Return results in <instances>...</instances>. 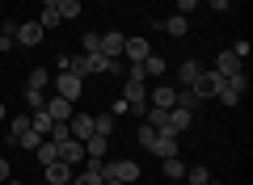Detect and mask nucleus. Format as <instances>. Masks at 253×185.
Returning a JSON list of instances; mask_svg holds the SVG:
<instances>
[{
	"instance_id": "obj_1",
	"label": "nucleus",
	"mask_w": 253,
	"mask_h": 185,
	"mask_svg": "<svg viewBox=\"0 0 253 185\" xmlns=\"http://www.w3.org/2000/svg\"><path fill=\"white\" fill-rule=\"evenodd\" d=\"M101 181L131 185V181H139V164H135V160H106V164H101Z\"/></svg>"
},
{
	"instance_id": "obj_2",
	"label": "nucleus",
	"mask_w": 253,
	"mask_h": 185,
	"mask_svg": "<svg viewBox=\"0 0 253 185\" xmlns=\"http://www.w3.org/2000/svg\"><path fill=\"white\" fill-rule=\"evenodd\" d=\"M123 101L131 106V114L144 118V110H148V88H144V80H126V84H123Z\"/></svg>"
},
{
	"instance_id": "obj_3",
	"label": "nucleus",
	"mask_w": 253,
	"mask_h": 185,
	"mask_svg": "<svg viewBox=\"0 0 253 185\" xmlns=\"http://www.w3.org/2000/svg\"><path fill=\"white\" fill-rule=\"evenodd\" d=\"M219 84H224V76H219V72H207V68H203V76L194 80V84H190V93H194L199 101H211Z\"/></svg>"
},
{
	"instance_id": "obj_4",
	"label": "nucleus",
	"mask_w": 253,
	"mask_h": 185,
	"mask_svg": "<svg viewBox=\"0 0 253 185\" xmlns=\"http://www.w3.org/2000/svg\"><path fill=\"white\" fill-rule=\"evenodd\" d=\"M55 93L68 97V101H76V97L84 93V80L76 76V72H59V76H55Z\"/></svg>"
},
{
	"instance_id": "obj_5",
	"label": "nucleus",
	"mask_w": 253,
	"mask_h": 185,
	"mask_svg": "<svg viewBox=\"0 0 253 185\" xmlns=\"http://www.w3.org/2000/svg\"><path fill=\"white\" fill-rule=\"evenodd\" d=\"M42 34H46V30L38 26V21H17L13 42H17V46H38V42H42Z\"/></svg>"
},
{
	"instance_id": "obj_6",
	"label": "nucleus",
	"mask_w": 253,
	"mask_h": 185,
	"mask_svg": "<svg viewBox=\"0 0 253 185\" xmlns=\"http://www.w3.org/2000/svg\"><path fill=\"white\" fill-rule=\"evenodd\" d=\"M42 110L51 114V122H68V118H72V101L59 97V93H51V97L42 101Z\"/></svg>"
},
{
	"instance_id": "obj_7",
	"label": "nucleus",
	"mask_w": 253,
	"mask_h": 185,
	"mask_svg": "<svg viewBox=\"0 0 253 185\" xmlns=\"http://www.w3.org/2000/svg\"><path fill=\"white\" fill-rule=\"evenodd\" d=\"M173 101H177V88L173 84H156L148 93V106H156V110H173Z\"/></svg>"
},
{
	"instance_id": "obj_8",
	"label": "nucleus",
	"mask_w": 253,
	"mask_h": 185,
	"mask_svg": "<svg viewBox=\"0 0 253 185\" xmlns=\"http://www.w3.org/2000/svg\"><path fill=\"white\" fill-rule=\"evenodd\" d=\"M152 26H161L169 38H186L190 34V17H181V13H173V17H165V21H152Z\"/></svg>"
},
{
	"instance_id": "obj_9",
	"label": "nucleus",
	"mask_w": 253,
	"mask_h": 185,
	"mask_svg": "<svg viewBox=\"0 0 253 185\" xmlns=\"http://www.w3.org/2000/svg\"><path fill=\"white\" fill-rule=\"evenodd\" d=\"M211 72H219V76H236V72H245V59H236L232 51H219L215 55V68Z\"/></svg>"
},
{
	"instance_id": "obj_10",
	"label": "nucleus",
	"mask_w": 253,
	"mask_h": 185,
	"mask_svg": "<svg viewBox=\"0 0 253 185\" xmlns=\"http://www.w3.org/2000/svg\"><path fill=\"white\" fill-rule=\"evenodd\" d=\"M123 55H126L131 63H144L148 55H152V46H148V38H126V42H123Z\"/></svg>"
},
{
	"instance_id": "obj_11",
	"label": "nucleus",
	"mask_w": 253,
	"mask_h": 185,
	"mask_svg": "<svg viewBox=\"0 0 253 185\" xmlns=\"http://www.w3.org/2000/svg\"><path fill=\"white\" fill-rule=\"evenodd\" d=\"M123 42H126V34L106 30V34H101V55H110V59H123Z\"/></svg>"
},
{
	"instance_id": "obj_12",
	"label": "nucleus",
	"mask_w": 253,
	"mask_h": 185,
	"mask_svg": "<svg viewBox=\"0 0 253 185\" xmlns=\"http://www.w3.org/2000/svg\"><path fill=\"white\" fill-rule=\"evenodd\" d=\"M42 168H46V185H72V164L55 160V164H42Z\"/></svg>"
},
{
	"instance_id": "obj_13",
	"label": "nucleus",
	"mask_w": 253,
	"mask_h": 185,
	"mask_svg": "<svg viewBox=\"0 0 253 185\" xmlns=\"http://www.w3.org/2000/svg\"><path fill=\"white\" fill-rule=\"evenodd\" d=\"M68 131H72V139H89V135H93V114H72V118H68Z\"/></svg>"
},
{
	"instance_id": "obj_14",
	"label": "nucleus",
	"mask_w": 253,
	"mask_h": 185,
	"mask_svg": "<svg viewBox=\"0 0 253 185\" xmlns=\"http://www.w3.org/2000/svg\"><path fill=\"white\" fill-rule=\"evenodd\" d=\"M199 76H203V63H199V59H186V63L177 68V88H190Z\"/></svg>"
},
{
	"instance_id": "obj_15",
	"label": "nucleus",
	"mask_w": 253,
	"mask_h": 185,
	"mask_svg": "<svg viewBox=\"0 0 253 185\" xmlns=\"http://www.w3.org/2000/svg\"><path fill=\"white\" fill-rule=\"evenodd\" d=\"M9 139L17 143V148H26V151H34L38 143H42V135H38L34 126H21V131H9Z\"/></svg>"
},
{
	"instance_id": "obj_16",
	"label": "nucleus",
	"mask_w": 253,
	"mask_h": 185,
	"mask_svg": "<svg viewBox=\"0 0 253 185\" xmlns=\"http://www.w3.org/2000/svg\"><path fill=\"white\" fill-rule=\"evenodd\" d=\"M59 160L76 168V160H84V143H81V139H63V143H59Z\"/></svg>"
},
{
	"instance_id": "obj_17",
	"label": "nucleus",
	"mask_w": 253,
	"mask_h": 185,
	"mask_svg": "<svg viewBox=\"0 0 253 185\" xmlns=\"http://www.w3.org/2000/svg\"><path fill=\"white\" fill-rule=\"evenodd\" d=\"M106 151H110L106 135H89V139H84V156H89V160H106Z\"/></svg>"
},
{
	"instance_id": "obj_18",
	"label": "nucleus",
	"mask_w": 253,
	"mask_h": 185,
	"mask_svg": "<svg viewBox=\"0 0 253 185\" xmlns=\"http://www.w3.org/2000/svg\"><path fill=\"white\" fill-rule=\"evenodd\" d=\"M148 151H156L161 160H169V156H177V135H156V143Z\"/></svg>"
},
{
	"instance_id": "obj_19",
	"label": "nucleus",
	"mask_w": 253,
	"mask_h": 185,
	"mask_svg": "<svg viewBox=\"0 0 253 185\" xmlns=\"http://www.w3.org/2000/svg\"><path fill=\"white\" fill-rule=\"evenodd\" d=\"M34 156H38V164H55V160H59V143L42 139V143L34 148Z\"/></svg>"
},
{
	"instance_id": "obj_20",
	"label": "nucleus",
	"mask_w": 253,
	"mask_h": 185,
	"mask_svg": "<svg viewBox=\"0 0 253 185\" xmlns=\"http://www.w3.org/2000/svg\"><path fill=\"white\" fill-rule=\"evenodd\" d=\"M46 84H51V72H46V68H34V72H30V80H26L30 93H46Z\"/></svg>"
},
{
	"instance_id": "obj_21",
	"label": "nucleus",
	"mask_w": 253,
	"mask_h": 185,
	"mask_svg": "<svg viewBox=\"0 0 253 185\" xmlns=\"http://www.w3.org/2000/svg\"><path fill=\"white\" fill-rule=\"evenodd\" d=\"M30 126H34V131L38 135H42V139H46V135H51V114H46V110H30Z\"/></svg>"
},
{
	"instance_id": "obj_22",
	"label": "nucleus",
	"mask_w": 253,
	"mask_h": 185,
	"mask_svg": "<svg viewBox=\"0 0 253 185\" xmlns=\"http://www.w3.org/2000/svg\"><path fill=\"white\" fill-rule=\"evenodd\" d=\"M165 72H169V63H165L161 55H148V59H144V76L156 80V76H165Z\"/></svg>"
},
{
	"instance_id": "obj_23",
	"label": "nucleus",
	"mask_w": 253,
	"mask_h": 185,
	"mask_svg": "<svg viewBox=\"0 0 253 185\" xmlns=\"http://www.w3.org/2000/svg\"><path fill=\"white\" fill-rule=\"evenodd\" d=\"M93 135H106L110 139V135H114V114H97L93 118Z\"/></svg>"
},
{
	"instance_id": "obj_24",
	"label": "nucleus",
	"mask_w": 253,
	"mask_h": 185,
	"mask_svg": "<svg viewBox=\"0 0 253 185\" xmlns=\"http://www.w3.org/2000/svg\"><path fill=\"white\" fill-rule=\"evenodd\" d=\"M55 9H59V17H63V21H76V17H81V0H59Z\"/></svg>"
},
{
	"instance_id": "obj_25",
	"label": "nucleus",
	"mask_w": 253,
	"mask_h": 185,
	"mask_svg": "<svg viewBox=\"0 0 253 185\" xmlns=\"http://www.w3.org/2000/svg\"><path fill=\"white\" fill-rule=\"evenodd\" d=\"M228 80V88H232L236 97H245V93H249V76H245V72H236V76H224Z\"/></svg>"
},
{
	"instance_id": "obj_26",
	"label": "nucleus",
	"mask_w": 253,
	"mask_h": 185,
	"mask_svg": "<svg viewBox=\"0 0 253 185\" xmlns=\"http://www.w3.org/2000/svg\"><path fill=\"white\" fill-rule=\"evenodd\" d=\"M165 177H169V181H181V177H186V164H181L177 156H169L165 160Z\"/></svg>"
},
{
	"instance_id": "obj_27",
	"label": "nucleus",
	"mask_w": 253,
	"mask_h": 185,
	"mask_svg": "<svg viewBox=\"0 0 253 185\" xmlns=\"http://www.w3.org/2000/svg\"><path fill=\"white\" fill-rule=\"evenodd\" d=\"M173 106H181V110H190V114H194V110H199V97H194L190 88H177V101H173Z\"/></svg>"
},
{
	"instance_id": "obj_28",
	"label": "nucleus",
	"mask_w": 253,
	"mask_h": 185,
	"mask_svg": "<svg viewBox=\"0 0 253 185\" xmlns=\"http://www.w3.org/2000/svg\"><path fill=\"white\" fill-rule=\"evenodd\" d=\"M181 181H190V185H207V181H211V173L199 164V168H186V177H181Z\"/></svg>"
},
{
	"instance_id": "obj_29",
	"label": "nucleus",
	"mask_w": 253,
	"mask_h": 185,
	"mask_svg": "<svg viewBox=\"0 0 253 185\" xmlns=\"http://www.w3.org/2000/svg\"><path fill=\"white\" fill-rule=\"evenodd\" d=\"M72 185H101V173L84 168V173H72Z\"/></svg>"
},
{
	"instance_id": "obj_30",
	"label": "nucleus",
	"mask_w": 253,
	"mask_h": 185,
	"mask_svg": "<svg viewBox=\"0 0 253 185\" xmlns=\"http://www.w3.org/2000/svg\"><path fill=\"white\" fill-rule=\"evenodd\" d=\"M101 51V34H97V30H89V34H84V51L81 55H97Z\"/></svg>"
},
{
	"instance_id": "obj_31",
	"label": "nucleus",
	"mask_w": 253,
	"mask_h": 185,
	"mask_svg": "<svg viewBox=\"0 0 253 185\" xmlns=\"http://www.w3.org/2000/svg\"><path fill=\"white\" fill-rule=\"evenodd\" d=\"M59 9H42V17H38V26H42V30H55V26H59Z\"/></svg>"
},
{
	"instance_id": "obj_32",
	"label": "nucleus",
	"mask_w": 253,
	"mask_h": 185,
	"mask_svg": "<svg viewBox=\"0 0 253 185\" xmlns=\"http://www.w3.org/2000/svg\"><path fill=\"white\" fill-rule=\"evenodd\" d=\"M46 139H51V143H63V139H72V131H68V122H55Z\"/></svg>"
},
{
	"instance_id": "obj_33",
	"label": "nucleus",
	"mask_w": 253,
	"mask_h": 185,
	"mask_svg": "<svg viewBox=\"0 0 253 185\" xmlns=\"http://www.w3.org/2000/svg\"><path fill=\"white\" fill-rule=\"evenodd\" d=\"M156 135H161V131H156V126H139V143H144V148H152V143H156Z\"/></svg>"
},
{
	"instance_id": "obj_34",
	"label": "nucleus",
	"mask_w": 253,
	"mask_h": 185,
	"mask_svg": "<svg viewBox=\"0 0 253 185\" xmlns=\"http://www.w3.org/2000/svg\"><path fill=\"white\" fill-rule=\"evenodd\" d=\"M42 101H46V93H30V88H26V106L30 110H42Z\"/></svg>"
},
{
	"instance_id": "obj_35",
	"label": "nucleus",
	"mask_w": 253,
	"mask_h": 185,
	"mask_svg": "<svg viewBox=\"0 0 253 185\" xmlns=\"http://www.w3.org/2000/svg\"><path fill=\"white\" fill-rule=\"evenodd\" d=\"M194 9H199V0H177V13H181V17H190Z\"/></svg>"
},
{
	"instance_id": "obj_36",
	"label": "nucleus",
	"mask_w": 253,
	"mask_h": 185,
	"mask_svg": "<svg viewBox=\"0 0 253 185\" xmlns=\"http://www.w3.org/2000/svg\"><path fill=\"white\" fill-rule=\"evenodd\" d=\"M228 51H232L236 59H249V42H245V38H241V42H236V46H228Z\"/></svg>"
},
{
	"instance_id": "obj_37",
	"label": "nucleus",
	"mask_w": 253,
	"mask_h": 185,
	"mask_svg": "<svg viewBox=\"0 0 253 185\" xmlns=\"http://www.w3.org/2000/svg\"><path fill=\"white\" fill-rule=\"evenodd\" d=\"M126 80H148L144 76V63H131V68H126Z\"/></svg>"
},
{
	"instance_id": "obj_38",
	"label": "nucleus",
	"mask_w": 253,
	"mask_h": 185,
	"mask_svg": "<svg viewBox=\"0 0 253 185\" xmlns=\"http://www.w3.org/2000/svg\"><path fill=\"white\" fill-rule=\"evenodd\" d=\"M211 4V13H228V4H232V0H207Z\"/></svg>"
},
{
	"instance_id": "obj_39",
	"label": "nucleus",
	"mask_w": 253,
	"mask_h": 185,
	"mask_svg": "<svg viewBox=\"0 0 253 185\" xmlns=\"http://www.w3.org/2000/svg\"><path fill=\"white\" fill-rule=\"evenodd\" d=\"M9 181V160H0V185Z\"/></svg>"
},
{
	"instance_id": "obj_40",
	"label": "nucleus",
	"mask_w": 253,
	"mask_h": 185,
	"mask_svg": "<svg viewBox=\"0 0 253 185\" xmlns=\"http://www.w3.org/2000/svg\"><path fill=\"white\" fill-rule=\"evenodd\" d=\"M4 185H26V181H17V177H9V181H4Z\"/></svg>"
},
{
	"instance_id": "obj_41",
	"label": "nucleus",
	"mask_w": 253,
	"mask_h": 185,
	"mask_svg": "<svg viewBox=\"0 0 253 185\" xmlns=\"http://www.w3.org/2000/svg\"><path fill=\"white\" fill-rule=\"evenodd\" d=\"M4 118H9V110H4V106H0V122H4Z\"/></svg>"
},
{
	"instance_id": "obj_42",
	"label": "nucleus",
	"mask_w": 253,
	"mask_h": 185,
	"mask_svg": "<svg viewBox=\"0 0 253 185\" xmlns=\"http://www.w3.org/2000/svg\"><path fill=\"white\" fill-rule=\"evenodd\" d=\"M101 185H123V181H101Z\"/></svg>"
},
{
	"instance_id": "obj_43",
	"label": "nucleus",
	"mask_w": 253,
	"mask_h": 185,
	"mask_svg": "<svg viewBox=\"0 0 253 185\" xmlns=\"http://www.w3.org/2000/svg\"><path fill=\"white\" fill-rule=\"evenodd\" d=\"M207 185H224V181H207Z\"/></svg>"
},
{
	"instance_id": "obj_44",
	"label": "nucleus",
	"mask_w": 253,
	"mask_h": 185,
	"mask_svg": "<svg viewBox=\"0 0 253 185\" xmlns=\"http://www.w3.org/2000/svg\"><path fill=\"white\" fill-rule=\"evenodd\" d=\"M97 4H106V0H97Z\"/></svg>"
}]
</instances>
